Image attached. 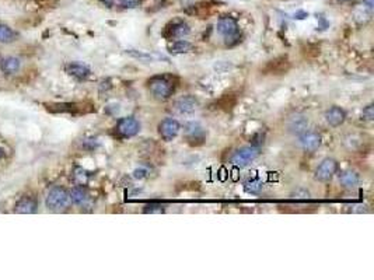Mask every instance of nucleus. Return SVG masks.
<instances>
[{"instance_id":"nucleus-1","label":"nucleus","mask_w":374,"mask_h":280,"mask_svg":"<svg viewBox=\"0 0 374 280\" xmlns=\"http://www.w3.org/2000/svg\"><path fill=\"white\" fill-rule=\"evenodd\" d=\"M216 28H218L219 34L225 38V42L227 46H234V45L240 42L241 32H240L238 23L236 19H233L230 16L222 17L218 21Z\"/></svg>"},{"instance_id":"nucleus-2","label":"nucleus","mask_w":374,"mask_h":280,"mask_svg":"<svg viewBox=\"0 0 374 280\" xmlns=\"http://www.w3.org/2000/svg\"><path fill=\"white\" fill-rule=\"evenodd\" d=\"M149 90L157 100L166 101L173 95L175 86L173 80L167 76H156L149 81Z\"/></svg>"},{"instance_id":"nucleus-3","label":"nucleus","mask_w":374,"mask_h":280,"mask_svg":"<svg viewBox=\"0 0 374 280\" xmlns=\"http://www.w3.org/2000/svg\"><path fill=\"white\" fill-rule=\"evenodd\" d=\"M72 203L70 199V193L62 187L52 188L46 196V206L52 212H62L66 210Z\"/></svg>"},{"instance_id":"nucleus-4","label":"nucleus","mask_w":374,"mask_h":280,"mask_svg":"<svg viewBox=\"0 0 374 280\" xmlns=\"http://www.w3.org/2000/svg\"><path fill=\"white\" fill-rule=\"evenodd\" d=\"M261 154V147H256L254 144H249V146H244L241 149H238L237 151H234V154L231 156V162L236 165V167H247L252 161H255L256 158Z\"/></svg>"},{"instance_id":"nucleus-5","label":"nucleus","mask_w":374,"mask_h":280,"mask_svg":"<svg viewBox=\"0 0 374 280\" xmlns=\"http://www.w3.org/2000/svg\"><path fill=\"white\" fill-rule=\"evenodd\" d=\"M140 131V124L136 118L133 117H126V118L119 119L117 124V133L124 139L136 136Z\"/></svg>"},{"instance_id":"nucleus-6","label":"nucleus","mask_w":374,"mask_h":280,"mask_svg":"<svg viewBox=\"0 0 374 280\" xmlns=\"http://www.w3.org/2000/svg\"><path fill=\"white\" fill-rule=\"evenodd\" d=\"M338 161L334 158H324L321 164L315 170V180L319 182H328L332 180V177L337 174Z\"/></svg>"},{"instance_id":"nucleus-7","label":"nucleus","mask_w":374,"mask_h":280,"mask_svg":"<svg viewBox=\"0 0 374 280\" xmlns=\"http://www.w3.org/2000/svg\"><path fill=\"white\" fill-rule=\"evenodd\" d=\"M181 129V125L178 124V121L173 118H166L158 125V135L162 136L164 142H171L173 139L178 136Z\"/></svg>"},{"instance_id":"nucleus-8","label":"nucleus","mask_w":374,"mask_h":280,"mask_svg":"<svg viewBox=\"0 0 374 280\" xmlns=\"http://www.w3.org/2000/svg\"><path fill=\"white\" fill-rule=\"evenodd\" d=\"M185 136L191 144H202L206 139L205 128L199 122H189L185 126Z\"/></svg>"},{"instance_id":"nucleus-9","label":"nucleus","mask_w":374,"mask_h":280,"mask_svg":"<svg viewBox=\"0 0 374 280\" xmlns=\"http://www.w3.org/2000/svg\"><path fill=\"white\" fill-rule=\"evenodd\" d=\"M300 144L301 147L308 151V153H314L319 149L321 146V135L317 132H304L300 135Z\"/></svg>"},{"instance_id":"nucleus-10","label":"nucleus","mask_w":374,"mask_h":280,"mask_svg":"<svg viewBox=\"0 0 374 280\" xmlns=\"http://www.w3.org/2000/svg\"><path fill=\"white\" fill-rule=\"evenodd\" d=\"M345 119H346V112L343 111L341 106H331L330 109L325 112V121L332 128L341 126L345 122Z\"/></svg>"},{"instance_id":"nucleus-11","label":"nucleus","mask_w":374,"mask_h":280,"mask_svg":"<svg viewBox=\"0 0 374 280\" xmlns=\"http://www.w3.org/2000/svg\"><path fill=\"white\" fill-rule=\"evenodd\" d=\"M198 108V100L192 95H185L175 101L174 109L178 114H192Z\"/></svg>"},{"instance_id":"nucleus-12","label":"nucleus","mask_w":374,"mask_h":280,"mask_svg":"<svg viewBox=\"0 0 374 280\" xmlns=\"http://www.w3.org/2000/svg\"><path fill=\"white\" fill-rule=\"evenodd\" d=\"M37 199L32 196H24L17 202L16 205V212L20 214H31L37 212Z\"/></svg>"},{"instance_id":"nucleus-13","label":"nucleus","mask_w":374,"mask_h":280,"mask_svg":"<svg viewBox=\"0 0 374 280\" xmlns=\"http://www.w3.org/2000/svg\"><path fill=\"white\" fill-rule=\"evenodd\" d=\"M66 72L69 75L73 76L76 79H86L87 76H90L91 70L87 65L80 62H70L66 65Z\"/></svg>"},{"instance_id":"nucleus-14","label":"nucleus","mask_w":374,"mask_h":280,"mask_svg":"<svg viewBox=\"0 0 374 280\" xmlns=\"http://www.w3.org/2000/svg\"><path fill=\"white\" fill-rule=\"evenodd\" d=\"M308 128V121L304 115H294L289 121V131L294 135H301L304 133Z\"/></svg>"},{"instance_id":"nucleus-15","label":"nucleus","mask_w":374,"mask_h":280,"mask_svg":"<svg viewBox=\"0 0 374 280\" xmlns=\"http://www.w3.org/2000/svg\"><path fill=\"white\" fill-rule=\"evenodd\" d=\"M189 25L184 21H177L171 24L170 28H167V37L170 38H184L189 34Z\"/></svg>"},{"instance_id":"nucleus-16","label":"nucleus","mask_w":374,"mask_h":280,"mask_svg":"<svg viewBox=\"0 0 374 280\" xmlns=\"http://www.w3.org/2000/svg\"><path fill=\"white\" fill-rule=\"evenodd\" d=\"M359 182H360V177L355 171H345V173L339 175V184L343 188L352 189V188L357 187Z\"/></svg>"},{"instance_id":"nucleus-17","label":"nucleus","mask_w":374,"mask_h":280,"mask_svg":"<svg viewBox=\"0 0 374 280\" xmlns=\"http://www.w3.org/2000/svg\"><path fill=\"white\" fill-rule=\"evenodd\" d=\"M70 199L73 203L79 206H83L87 203L88 200H90V196H88L87 191L84 189L83 187H76L72 189V192H70Z\"/></svg>"},{"instance_id":"nucleus-18","label":"nucleus","mask_w":374,"mask_h":280,"mask_svg":"<svg viewBox=\"0 0 374 280\" xmlns=\"http://www.w3.org/2000/svg\"><path fill=\"white\" fill-rule=\"evenodd\" d=\"M192 49V44L188 42L185 39H180V41H175L174 44L171 45L169 48V50L174 55H180V53H187V52H191Z\"/></svg>"},{"instance_id":"nucleus-19","label":"nucleus","mask_w":374,"mask_h":280,"mask_svg":"<svg viewBox=\"0 0 374 280\" xmlns=\"http://www.w3.org/2000/svg\"><path fill=\"white\" fill-rule=\"evenodd\" d=\"M262 188H263V184H262L261 180L258 178H252V180H248L245 184H244V191L249 195H258L261 192Z\"/></svg>"},{"instance_id":"nucleus-20","label":"nucleus","mask_w":374,"mask_h":280,"mask_svg":"<svg viewBox=\"0 0 374 280\" xmlns=\"http://www.w3.org/2000/svg\"><path fill=\"white\" fill-rule=\"evenodd\" d=\"M19 69L20 59H17V58H7V59H5V61L2 62V70H3L5 73H7V75L17 72Z\"/></svg>"},{"instance_id":"nucleus-21","label":"nucleus","mask_w":374,"mask_h":280,"mask_svg":"<svg viewBox=\"0 0 374 280\" xmlns=\"http://www.w3.org/2000/svg\"><path fill=\"white\" fill-rule=\"evenodd\" d=\"M14 38H16V34H14L9 27L0 24V42L9 44V42L14 41Z\"/></svg>"},{"instance_id":"nucleus-22","label":"nucleus","mask_w":374,"mask_h":280,"mask_svg":"<svg viewBox=\"0 0 374 280\" xmlns=\"http://www.w3.org/2000/svg\"><path fill=\"white\" fill-rule=\"evenodd\" d=\"M164 210H166V206L162 205V203H157V202L149 203L144 207V213H163Z\"/></svg>"},{"instance_id":"nucleus-23","label":"nucleus","mask_w":374,"mask_h":280,"mask_svg":"<svg viewBox=\"0 0 374 280\" xmlns=\"http://www.w3.org/2000/svg\"><path fill=\"white\" fill-rule=\"evenodd\" d=\"M140 2L142 0H118L119 6L124 9H136L140 6Z\"/></svg>"},{"instance_id":"nucleus-24","label":"nucleus","mask_w":374,"mask_h":280,"mask_svg":"<svg viewBox=\"0 0 374 280\" xmlns=\"http://www.w3.org/2000/svg\"><path fill=\"white\" fill-rule=\"evenodd\" d=\"M75 177H76V181L79 182V185H84V184H86V182H87V180H88L87 173H86V171H83L81 168L76 170Z\"/></svg>"},{"instance_id":"nucleus-25","label":"nucleus","mask_w":374,"mask_h":280,"mask_svg":"<svg viewBox=\"0 0 374 280\" xmlns=\"http://www.w3.org/2000/svg\"><path fill=\"white\" fill-rule=\"evenodd\" d=\"M362 117L366 119V121H373V119H374V106H373V104H368L367 106H364V108H363Z\"/></svg>"},{"instance_id":"nucleus-26","label":"nucleus","mask_w":374,"mask_h":280,"mask_svg":"<svg viewBox=\"0 0 374 280\" xmlns=\"http://www.w3.org/2000/svg\"><path fill=\"white\" fill-rule=\"evenodd\" d=\"M292 199H310V192L306 189H297L292 193Z\"/></svg>"},{"instance_id":"nucleus-27","label":"nucleus","mask_w":374,"mask_h":280,"mask_svg":"<svg viewBox=\"0 0 374 280\" xmlns=\"http://www.w3.org/2000/svg\"><path fill=\"white\" fill-rule=\"evenodd\" d=\"M147 175V170H143V168H137L133 171V177L136 178V180H142Z\"/></svg>"},{"instance_id":"nucleus-28","label":"nucleus","mask_w":374,"mask_h":280,"mask_svg":"<svg viewBox=\"0 0 374 280\" xmlns=\"http://www.w3.org/2000/svg\"><path fill=\"white\" fill-rule=\"evenodd\" d=\"M308 17V13L304 12V10H299V12L294 13V19L296 20H304Z\"/></svg>"},{"instance_id":"nucleus-29","label":"nucleus","mask_w":374,"mask_h":280,"mask_svg":"<svg viewBox=\"0 0 374 280\" xmlns=\"http://www.w3.org/2000/svg\"><path fill=\"white\" fill-rule=\"evenodd\" d=\"M363 3H364V6L367 7L368 10H371L374 6V0H363Z\"/></svg>"},{"instance_id":"nucleus-30","label":"nucleus","mask_w":374,"mask_h":280,"mask_svg":"<svg viewBox=\"0 0 374 280\" xmlns=\"http://www.w3.org/2000/svg\"><path fill=\"white\" fill-rule=\"evenodd\" d=\"M101 2H102V3H104L105 6L111 7L114 5V2H115V0H101Z\"/></svg>"},{"instance_id":"nucleus-31","label":"nucleus","mask_w":374,"mask_h":280,"mask_svg":"<svg viewBox=\"0 0 374 280\" xmlns=\"http://www.w3.org/2000/svg\"><path fill=\"white\" fill-rule=\"evenodd\" d=\"M338 3H342V5H345V3H349V2H352V0H337Z\"/></svg>"},{"instance_id":"nucleus-32","label":"nucleus","mask_w":374,"mask_h":280,"mask_svg":"<svg viewBox=\"0 0 374 280\" xmlns=\"http://www.w3.org/2000/svg\"><path fill=\"white\" fill-rule=\"evenodd\" d=\"M3 157H5V151H3V150L0 149V160H2Z\"/></svg>"}]
</instances>
